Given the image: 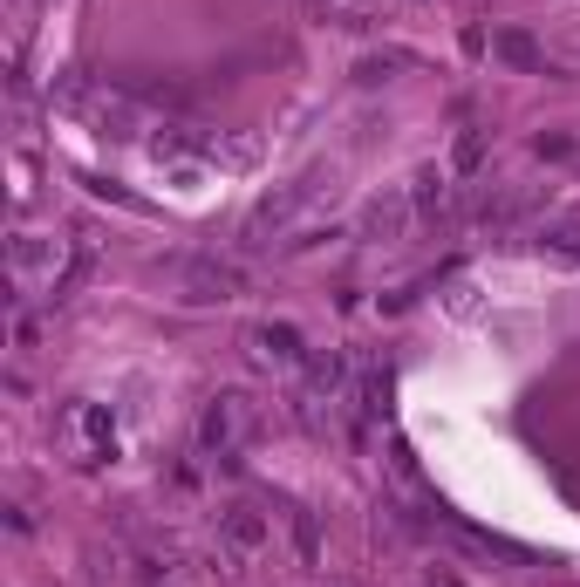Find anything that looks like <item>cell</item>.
<instances>
[{"label":"cell","instance_id":"obj_2","mask_svg":"<svg viewBox=\"0 0 580 587\" xmlns=\"http://www.w3.org/2000/svg\"><path fill=\"white\" fill-rule=\"evenodd\" d=\"M239 294V267L232 260H198L185 274V301H232Z\"/></svg>","mask_w":580,"mask_h":587},{"label":"cell","instance_id":"obj_3","mask_svg":"<svg viewBox=\"0 0 580 587\" xmlns=\"http://www.w3.org/2000/svg\"><path fill=\"white\" fill-rule=\"evenodd\" d=\"M417 219V198L410 192H389V198H376L369 205V219H362V233L369 239H403V226Z\"/></svg>","mask_w":580,"mask_h":587},{"label":"cell","instance_id":"obj_4","mask_svg":"<svg viewBox=\"0 0 580 587\" xmlns=\"http://www.w3.org/2000/svg\"><path fill=\"white\" fill-rule=\"evenodd\" d=\"M219 526H226L232 547H260V540H267V519H260L253 506H226L219 512Z\"/></svg>","mask_w":580,"mask_h":587},{"label":"cell","instance_id":"obj_6","mask_svg":"<svg viewBox=\"0 0 580 587\" xmlns=\"http://www.w3.org/2000/svg\"><path fill=\"white\" fill-rule=\"evenodd\" d=\"M499 55H512V62H526V69L540 62V55H533V41H519V35H499Z\"/></svg>","mask_w":580,"mask_h":587},{"label":"cell","instance_id":"obj_1","mask_svg":"<svg viewBox=\"0 0 580 587\" xmlns=\"http://www.w3.org/2000/svg\"><path fill=\"white\" fill-rule=\"evenodd\" d=\"M253 396H239V390H226V396H212L205 403V417H198V451L205 458H232L239 451V437L253 431Z\"/></svg>","mask_w":580,"mask_h":587},{"label":"cell","instance_id":"obj_5","mask_svg":"<svg viewBox=\"0 0 580 587\" xmlns=\"http://www.w3.org/2000/svg\"><path fill=\"white\" fill-rule=\"evenodd\" d=\"M253 342H260V355H273V362H308V349H301V335H294L287 321H273V328H260Z\"/></svg>","mask_w":580,"mask_h":587}]
</instances>
